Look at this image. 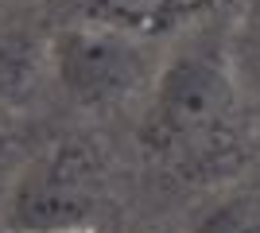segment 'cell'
<instances>
[{"mask_svg":"<svg viewBox=\"0 0 260 233\" xmlns=\"http://www.w3.org/2000/svg\"><path fill=\"white\" fill-rule=\"evenodd\" d=\"M109 210V167L98 148L74 136L58 140L23 167L4 202L8 233H86Z\"/></svg>","mask_w":260,"mask_h":233,"instance_id":"6da1fadb","label":"cell"},{"mask_svg":"<svg viewBox=\"0 0 260 233\" xmlns=\"http://www.w3.org/2000/svg\"><path fill=\"white\" fill-rule=\"evenodd\" d=\"M233 109L237 82L225 58L210 47L179 51L155 78L144 144L152 152H186L190 144H214Z\"/></svg>","mask_w":260,"mask_h":233,"instance_id":"7a4b0ae2","label":"cell"},{"mask_svg":"<svg viewBox=\"0 0 260 233\" xmlns=\"http://www.w3.org/2000/svg\"><path fill=\"white\" fill-rule=\"evenodd\" d=\"M58 86L82 109H113L136 97L148 82L159 78L152 39L113 27H89V23H62L54 27L47 43Z\"/></svg>","mask_w":260,"mask_h":233,"instance_id":"3957f363","label":"cell"},{"mask_svg":"<svg viewBox=\"0 0 260 233\" xmlns=\"http://www.w3.org/2000/svg\"><path fill=\"white\" fill-rule=\"evenodd\" d=\"M217 0H54V12L66 23H89V27H113L140 39H155L175 31L190 16L210 12Z\"/></svg>","mask_w":260,"mask_h":233,"instance_id":"277c9868","label":"cell"},{"mask_svg":"<svg viewBox=\"0 0 260 233\" xmlns=\"http://www.w3.org/2000/svg\"><path fill=\"white\" fill-rule=\"evenodd\" d=\"M43 70V43L23 27H0V109L23 101Z\"/></svg>","mask_w":260,"mask_h":233,"instance_id":"5b68a950","label":"cell"},{"mask_svg":"<svg viewBox=\"0 0 260 233\" xmlns=\"http://www.w3.org/2000/svg\"><path fill=\"white\" fill-rule=\"evenodd\" d=\"M190 233H260V187H241L214 198Z\"/></svg>","mask_w":260,"mask_h":233,"instance_id":"8992f818","label":"cell"},{"mask_svg":"<svg viewBox=\"0 0 260 233\" xmlns=\"http://www.w3.org/2000/svg\"><path fill=\"white\" fill-rule=\"evenodd\" d=\"M4 140H8V136H4V124H0V159H4Z\"/></svg>","mask_w":260,"mask_h":233,"instance_id":"52a82bcc","label":"cell"},{"mask_svg":"<svg viewBox=\"0 0 260 233\" xmlns=\"http://www.w3.org/2000/svg\"><path fill=\"white\" fill-rule=\"evenodd\" d=\"M4 233H8V229H4ZM86 233H101V229H86Z\"/></svg>","mask_w":260,"mask_h":233,"instance_id":"ba28073f","label":"cell"}]
</instances>
